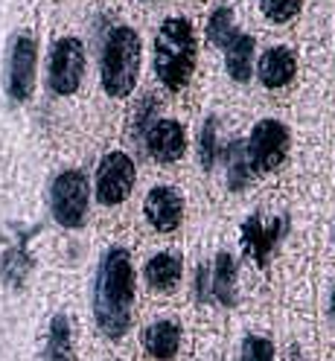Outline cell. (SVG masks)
I'll return each mask as SVG.
<instances>
[{"instance_id":"cell-24","label":"cell","mask_w":335,"mask_h":361,"mask_svg":"<svg viewBox=\"0 0 335 361\" xmlns=\"http://www.w3.org/2000/svg\"><path fill=\"white\" fill-rule=\"evenodd\" d=\"M4 277L9 280V283H24V277L30 274V268H32V262H30V257L24 254V251H9L6 257H4Z\"/></svg>"},{"instance_id":"cell-26","label":"cell","mask_w":335,"mask_h":361,"mask_svg":"<svg viewBox=\"0 0 335 361\" xmlns=\"http://www.w3.org/2000/svg\"><path fill=\"white\" fill-rule=\"evenodd\" d=\"M329 314H332V321H335V288L329 291Z\"/></svg>"},{"instance_id":"cell-11","label":"cell","mask_w":335,"mask_h":361,"mask_svg":"<svg viewBox=\"0 0 335 361\" xmlns=\"http://www.w3.org/2000/svg\"><path fill=\"white\" fill-rule=\"evenodd\" d=\"M254 73L265 90H283L298 76V56L286 44H272V47H265L257 56Z\"/></svg>"},{"instance_id":"cell-13","label":"cell","mask_w":335,"mask_h":361,"mask_svg":"<svg viewBox=\"0 0 335 361\" xmlns=\"http://www.w3.org/2000/svg\"><path fill=\"white\" fill-rule=\"evenodd\" d=\"M280 239V221H265L262 216H251L248 221H245L242 228V245L245 251H248L251 259H257L260 265H265L268 254L274 251V245Z\"/></svg>"},{"instance_id":"cell-6","label":"cell","mask_w":335,"mask_h":361,"mask_svg":"<svg viewBox=\"0 0 335 361\" xmlns=\"http://www.w3.org/2000/svg\"><path fill=\"white\" fill-rule=\"evenodd\" d=\"M134 180H138V166L123 152V149H111L99 157L97 178H94V192L102 207H117L131 195Z\"/></svg>"},{"instance_id":"cell-19","label":"cell","mask_w":335,"mask_h":361,"mask_svg":"<svg viewBox=\"0 0 335 361\" xmlns=\"http://www.w3.org/2000/svg\"><path fill=\"white\" fill-rule=\"evenodd\" d=\"M205 35H207V41L213 44V47H221V50H225L228 44H231V41L239 35L233 9H231V6H216V9L207 15Z\"/></svg>"},{"instance_id":"cell-18","label":"cell","mask_w":335,"mask_h":361,"mask_svg":"<svg viewBox=\"0 0 335 361\" xmlns=\"http://www.w3.org/2000/svg\"><path fill=\"white\" fill-rule=\"evenodd\" d=\"M44 361H73V335L67 314H53L47 329V347H44Z\"/></svg>"},{"instance_id":"cell-14","label":"cell","mask_w":335,"mask_h":361,"mask_svg":"<svg viewBox=\"0 0 335 361\" xmlns=\"http://www.w3.org/2000/svg\"><path fill=\"white\" fill-rule=\"evenodd\" d=\"M257 61V38L248 32H239L225 47V71L236 85H245L254 73Z\"/></svg>"},{"instance_id":"cell-22","label":"cell","mask_w":335,"mask_h":361,"mask_svg":"<svg viewBox=\"0 0 335 361\" xmlns=\"http://www.w3.org/2000/svg\"><path fill=\"white\" fill-rule=\"evenodd\" d=\"M154 120H158V99H154L152 94H146V97H140L138 102H134L131 120H128V134H131L134 140L143 143L146 131H149V126H152Z\"/></svg>"},{"instance_id":"cell-10","label":"cell","mask_w":335,"mask_h":361,"mask_svg":"<svg viewBox=\"0 0 335 361\" xmlns=\"http://www.w3.org/2000/svg\"><path fill=\"white\" fill-rule=\"evenodd\" d=\"M143 146L154 164H175L187 152V131L172 117H158L143 137Z\"/></svg>"},{"instance_id":"cell-2","label":"cell","mask_w":335,"mask_h":361,"mask_svg":"<svg viewBox=\"0 0 335 361\" xmlns=\"http://www.w3.org/2000/svg\"><path fill=\"white\" fill-rule=\"evenodd\" d=\"M195 56H198V38L195 27L187 15H166L158 30H154L152 44V64L158 82L169 94H181L195 73Z\"/></svg>"},{"instance_id":"cell-15","label":"cell","mask_w":335,"mask_h":361,"mask_svg":"<svg viewBox=\"0 0 335 361\" xmlns=\"http://www.w3.org/2000/svg\"><path fill=\"white\" fill-rule=\"evenodd\" d=\"M143 347L152 358H161V361H169L175 358L178 347H181V326L175 321H154L146 326L143 332Z\"/></svg>"},{"instance_id":"cell-20","label":"cell","mask_w":335,"mask_h":361,"mask_svg":"<svg viewBox=\"0 0 335 361\" xmlns=\"http://www.w3.org/2000/svg\"><path fill=\"white\" fill-rule=\"evenodd\" d=\"M303 0H257V18L265 27H286L300 15Z\"/></svg>"},{"instance_id":"cell-4","label":"cell","mask_w":335,"mask_h":361,"mask_svg":"<svg viewBox=\"0 0 335 361\" xmlns=\"http://www.w3.org/2000/svg\"><path fill=\"white\" fill-rule=\"evenodd\" d=\"M87 204H91V187L79 169H64L53 178L50 187V210L53 219L67 231H76L87 219Z\"/></svg>"},{"instance_id":"cell-1","label":"cell","mask_w":335,"mask_h":361,"mask_svg":"<svg viewBox=\"0 0 335 361\" xmlns=\"http://www.w3.org/2000/svg\"><path fill=\"white\" fill-rule=\"evenodd\" d=\"M134 300H138V277L131 254L123 245H114L102 254L94 280V321L105 338L117 341L128 332Z\"/></svg>"},{"instance_id":"cell-3","label":"cell","mask_w":335,"mask_h":361,"mask_svg":"<svg viewBox=\"0 0 335 361\" xmlns=\"http://www.w3.org/2000/svg\"><path fill=\"white\" fill-rule=\"evenodd\" d=\"M140 61H143V44H140V32L134 27L120 24L105 35L99 79H102V90L111 99H126L134 94V85L140 79Z\"/></svg>"},{"instance_id":"cell-23","label":"cell","mask_w":335,"mask_h":361,"mask_svg":"<svg viewBox=\"0 0 335 361\" xmlns=\"http://www.w3.org/2000/svg\"><path fill=\"white\" fill-rule=\"evenodd\" d=\"M239 361H274V344L262 335H245Z\"/></svg>"},{"instance_id":"cell-17","label":"cell","mask_w":335,"mask_h":361,"mask_svg":"<svg viewBox=\"0 0 335 361\" xmlns=\"http://www.w3.org/2000/svg\"><path fill=\"white\" fill-rule=\"evenodd\" d=\"M225 178H228V190L233 192H242L245 187L251 184L254 178V169H251V161H248V149H245V140H233L225 152Z\"/></svg>"},{"instance_id":"cell-16","label":"cell","mask_w":335,"mask_h":361,"mask_svg":"<svg viewBox=\"0 0 335 361\" xmlns=\"http://www.w3.org/2000/svg\"><path fill=\"white\" fill-rule=\"evenodd\" d=\"M210 298L219 300L221 306L236 303V262L228 251L216 254L213 271H210Z\"/></svg>"},{"instance_id":"cell-9","label":"cell","mask_w":335,"mask_h":361,"mask_svg":"<svg viewBox=\"0 0 335 361\" xmlns=\"http://www.w3.org/2000/svg\"><path fill=\"white\" fill-rule=\"evenodd\" d=\"M143 219L149 221V228L158 233L178 231L184 221V195L169 184L152 187L143 198Z\"/></svg>"},{"instance_id":"cell-5","label":"cell","mask_w":335,"mask_h":361,"mask_svg":"<svg viewBox=\"0 0 335 361\" xmlns=\"http://www.w3.org/2000/svg\"><path fill=\"white\" fill-rule=\"evenodd\" d=\"M87 71V53L85 44L76 35H64L53 44L50 59H47V85L53 94L71 97L82 87Z\"/></svg>"},{"instance_id":"cell-12","label":"cell","mask_w":335,"mask_h":361,"mask_svg":"<svg viewBox=\"0 0 335 361\" xmlns=\"http://www.w3.org/2000/svg\"><path fill=\"white\" fill-rule=\"evenodd\" d=\"M181 274H184V262L178 254L172 251H158L152 254L143 265V277L149 283L152 291H161V295H166V291H175L178 283H181Z\"/></svg>"},{"instance_id":"cell-8","label":"cell","mask_w":335,"mask_h":361,"mask_svg":"<svg viewBox=\"0 0 335 361\" xmlns=\"http://www.w3.org/2000/svg\"><path fill=\"white\" fill-rule=\"evenodd\" d=\"M35 73H38V44L30 32H20L12 41L9 64H6V90L15 102H27L32 97Z\"/></svg>"},{"instance_id":"cell-21","label":"cell","mask_w":335,"mask_h":361,"mask_svg":"<svg viewBox=\"0 0 335 361\" xmlns=\"http://www.w3.org/2000/svg\"><path fill=\"white\" fill-rule=\"evenodd\" d=\"M219 154H221V149H219V123H216V117H207L198 128V164H201V169L210 172L219 161Z\"/></svg>"},{"instance_id":"cell-7","label":"cell","mask_w":335,"mask_h":361,"mask_svg":"<svg viewBox=\"0 0 335 361\" xmlns=\"http://www.w3.org/2000/svg\"><path fill=\"white\" fill-rule=\"evenodd\" d=\"M288 128L280 120H260L251 128V137L245 140V149H248V161L254 175L257 172H274L288 154Z\"/></svg>"},{"instance_id":"cell-25","label":"cell","mask_w":335,"mask_h":361,"mask_svg":"<svg viewBox=\"0 0 335 361\" xmlns=\"http://www.w3.org/2000/svg\"><path fill=\"white\" fill-rule=\"evenodd\" d=\"M195 295H198V300H207L210 298V271L205 265H201L198 274H195Z\"/></svg>"}]
</instances>
